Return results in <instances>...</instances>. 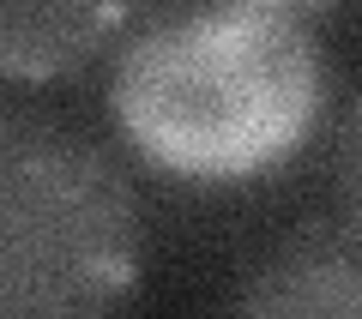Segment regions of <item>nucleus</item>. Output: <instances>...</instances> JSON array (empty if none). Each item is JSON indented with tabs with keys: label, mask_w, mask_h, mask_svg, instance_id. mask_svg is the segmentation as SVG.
I'll use <instances>...</instances> for the list:
<instances>
[{
	"label": "nucleus",
	"mask_w": 362,
	"mask_h": 319,
	"mask_svg": "<svg viewBox=\"0 0 362 319\" xmlns=\"http://www.w3.org/2000/svg\"><path fill=\"white\" fill-rule=\"evenodd\" d=\"M320 97L314 37L259 0L157 18L109 78V109L133 151L206 187L284 163L314 133Z\"/></svg>",
	"instance_id": "obj_1"
},
{
	"label": "nucleus",
	"mask_w": 362,
	"mask_h": 319,
	"mask_svg": "<svg viewBox=\"0 0 362 319\" xmlns=\"http://www.w3.org/2000/svg\"><path fill=\"white\" fill-rule=\"evenodd\" d=\"M139 193L85 133L0 115V313L85 319L139 283Z\"/></svg>",
	"instance_id": "obj_2"
},
{
	"label": "nucleus",
	"mask_w": 362,
	"mask_h": 319,
	"mask_svg": "<svg viewBox=\"0 0 362 319\" xmlns=\"http://www.w3.org/2000/svg\"><path fill=\"white\" fill-rule=\"evenodd\" d=\"M230 307L247 319H362V241L344 223H296L235 277Z\"/></svg>",
	"instance_id": "obj_3"
},
{
	"label": "nucleus",
	"mask_w": 362,
	"mask_h": 319,
	"mask_svg": "<svg viewBox=\"0 0 362 319\" xmlns=\"http://www.w3.org/2000/svg\"><path fill=\"white\" fill-rule=\"evenodd\" d=\"M139 0H0V78L61 85L115 42Z\"/></svg>",
	"instance_id": "obj_4"
},
{
	"label": "nucleus",
	"mask_w": 362,
	"mask_h": 319,
	"mask_svg": "<svg viewBox=\"0 0 362 319\" xmlns=\"http://www.w3.org/2000/svg\"><path fill=\"white\" fill-rule=\"evenodd\" d=\"M332 217L362 241V85L338 115V145H332Z\"/></svg>",
	"instance_id": "obj_5"
},
{
	"label": "nucleus",
	"mask_w": 362,
	"mask_h": 319,
	"mask_svg": "<svg viewBox=\"0 0 362 319\" xmlns=\"http://www.w3.org/2000/svg\"><path fill=\"white\" fill-rule=\"evenodd\" d=\"M259 6H284V0H259Z\"/></svg>",
	"instance_id": "obj_6"
}]
</instances>
